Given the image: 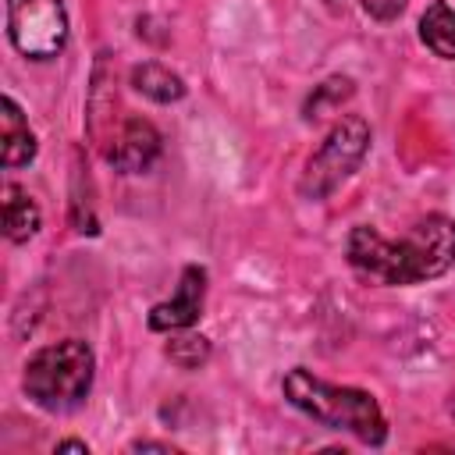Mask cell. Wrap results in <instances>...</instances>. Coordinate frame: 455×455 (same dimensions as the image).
<instances>
[{"label": "cell", "instance_id": "ba28073f", "mask_svg": "<svg viewBox=\"0 0 455 455\" xmlns=\"http://www.w3.org/2000/svg\"><path fill=\"white\" fill-rule=\"evenodd\" d=\"M0 110H4L0 114V139H4L0 142V160H4V167H21L36 156V135H32L21 107L11 96L0 100Z\"/></svg>", "mask_w": 455, "mask_h": 455}, {"label": "cell", "instance_id": "5bb4252c", "mask_svg": "<svg viewBox=\"0 0 455 455\" xmlns=\"http://www.w3.org/2000/svg\"><path fill=\"white\" fill-rule=\"evenodd\" d=\"M359 4H363V11H366L370 18H377V21H391V18H398V14L405 11L409 0H359Z\"/></svg>", "mask_w": 455, "mask_h": 455}, {"label": "cell", "instance_id": "7c38bea8", "mask_svg": "<svg viewBox=\"0 0 455 455\" xmlns=\"http://www.w3.org/2000/svg\"><path fill=\"white\" fill-rule=\"evenodd\" d=\"M167 355H171V363H178V366H185V370H196L199 363H206L210 345H206L203 334H178V338H171Z\"/></svg>", "mask_w": 455, "mask_h": 455}, {"label": "cell", "instance_id": "9a60e30c", "mask_svg": "<svg viewBox=\"0 0 455 455\" xmlns=\"http://www.w3.org/2000/svg\"><path fill=\"white\" fill-rule=\"evenodd\" d=\"M57 451H89V448H85L82 441H60V444H57Z\"/></svg>", "mask_w": 455, "mask_h": 455}, {"label": "cell", "instance_id": "3957f363", "mask_svg": "<svg viewBox=\"0 0 455 455\" xmlns=\"http://www.w3.org/2000/svg\"><path fill=\"white\" fill-rule=\"evenodd\" d=\"M92 348L78 338L53 341L25 363V395L46 412H71L92 387Z\"/></svg>", "mask_w": 455, "mask_h": 455}, {"label": "cell", "instance_id": "8992f818", "mask_svg": "<svg viewBox=\"0 0 455 455\" xmlns=\"http://www.w3.org/2000/svg\"><path fill=\"white\" fill-rule=\"evenodd\" d=\"M203 295H206V270L203 267H185L174 295L167 302H156L149 309V327L153 331H185L199 320L203 313Z\"/></svg>", "mask_w": 455, "mask_h": 455}, {"label": "cell", "instance_id": "2e32d148", "mask_svg": "<svg viewBox=\"0 0 455 455\" xmlns=\"http://www.w3.org/2000/svg\"><path fill=\"white\" fill-rule=\"evenodd\" d=\"M451 412H455V405H451Z\"/></svg>", "mask_w": 455, "mask_h": 455}, {"label": "cell", "instance_id": "30bf717a", "mask_svg": "<svg viewBox=\"0 0 455 455\" xmlns=\"http://www.w3.org/2000/svg\"><path fill=\"white\" fill-rule=\"evenodd\" d=\"M419 39L444 60H455V11L448 4H430L419 18Z\"/></svg>", "mask_w": 455, "mask_h": 455}, {"label": "cell", "instance_id": "7a4b0ae2", "mask_svg": "<svg viewBox=\"0 0 455 455\" xmlns=\"http://www.w3.org/2000/svg\"><path fill=\"white\" fill-rule=\"evenodd\" d=\"M284 395L295 409H302L316 423H323L331 430H345V434H352L366 444H380L384 434H387L384 412H380V405L370 391L327 384V380L313 377L309 370L295 366L284 377Z\"/></svg>", "mask_w": 455, "mask_h": 455}, {"label": "cell", "instance_id": "52a82bcc", "mask_svg": "<svg viewBox=\"0 0 455 455\" xmlns=\"http://www.w3.org/2000/svg\"><path fill=\"white\" fill-rule=\"evenodd\" d=\"M156 156H160V132L142 117H128L107 149V160L121 174H142Z\"/></svg>", "mask_w": 455, "mask_h": 455}, {"label": "cell", "instance_id": "4fadbf2b", "mask_svg": "<svg viewBox=\"0 0 455 455\" xmlns=\"http://www.w3.org/2000/svg\"><path fill=\"white\" fill-rule=\"evenodd\" d=\"M352 92V82L348 78H331L327 85L316 89V96L309 100V117H320L323 114V103H334V100H345Z\"/></svg>", "mask_w": 455, "mask_h": 455}, {"label": "cell", "instance_id": "277c9868", "mask_svg": "<svg viewBox=\"0 0 455 455\" xmlns=\"http://www.w3.org/2000/svg\"><path fill=\"white\" fill-rule=\"evenodd\" d=\"M366 149H370V124H366L359 114L341 117V121L327 132V139L320 142V149L309 156L306 174H302V181H299V192H302L306 199H323V196H331V192L363 164Z\"/></svg>", "mask_w": 455, "mask_h": 455}, {"label": "cell", "instance_id": "5b68a950", "mask_svg": "<svg viewBox=\"0 0 455 455\" xmlns=\"http://www.w3.org/2000/svg\"><path fill=\"white\" fill-rule=\"evenodd\" d=\"M7 32L18 53L50 60L68 43V11L60 0H7Z\"/></svg>", "mask_w": 455, "mask_h": 455}, {"label": "cell", "instance_id": "8fae6325", "mask_svg": "<svg viewBox=\"0 0 455 455\" xmlns=\"http://www.w3.org/2000/svg\"><path fill=\"white\" fill-rule=\"evenodd\" d=\"M132 85H135L142 96L156 100V103H174V100L185 96V82H181L171 68H164V64H156V60H146V64L132 68Z\"/></svg>", "mask_w": 455, "mask_h": 455}, {"label": "cell", "instance_id": "6da1fadb", "mask_svg": "<svg viewBox=\"0 0 455 455\" xmlns=\"http://www.w3.org/2000/svg\"><path fill=\"white\" fill-rule=\"evenodd\" d=\"M345 256L373 284H419L455 267V220L427 213L402 238H384L377 228L359 224L348 231Z\"/></svg>", "mask_w": 455, "mask_h": 455}, {"label": "cell", "instance_id": "9c48e42d", "mask_svg": "<svg viewBox=\"0 0 455 455\" xmlns=\"http://www.w3.org/2000/svg\"><path fill=\"white\" fill-rule=\"evenodd\" d=\"M0 196H4V235H7L11 242H28V238L39 231V206H36L32 196H28L21 185H14V181H7V185L0 188Z\"/></svg>", "mask_w": 455, "mask_h": 455}]
</instances>
